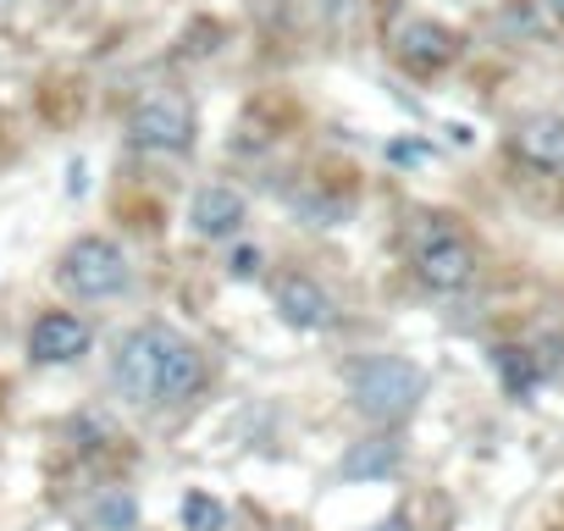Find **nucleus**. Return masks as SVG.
<instances>
[{
  "mask_svg": "<svg viewBox=\"0 0 564 531\" xmlns=\"http://www.w3.org/2000/svg\"><path fill=\"white\" fill-rule=\"evenodd\" d=\"M111 382H117V393H122L128 404H139V410L183 404V399H194L199 382H205V355H199L183 333L150 322V327H133V333L117 344Z\"/></svg>",
  "mask_w": 564,
  "mask_h": 531,
  "instance_id": "1",
  "label": "nucleus"
},
{
  "mask_svg": "<svg viewBox=\"0 0 564 531\" xmlns=\"http://www.w3.org/2000/svg\"><path fill=\"white\" fill-rule=\"evenodd\" d=\"M349 393L366 421H404L426 399V371L404 355H371L349 371Z\"/></svg>",
  "mask_w": 564,
  "mask_h": 531,
  "instance_id": "2",
  "label": "nucleus"
},
{
  "mask_svg": "<svg viewBox=\"0 0 564 531\" xmlns=\"http://www.w3.org/2000/svg\"><path fill=\"white\" fill-rule=\"evenodd\" d=\"M415 278L432 294H465L476 283V243L448 216H426L415 232Z\"/></svg>",
  "mask_w": 564,
  "mask_h": 531,
  "instance_id": "3",
  "label": "nucleus"
},
{
  "mask_svg": "<svg viewBox=\"0 0 564 531\" xmlns=\"http://www.w3.org/2000/svg\"><path fill=\"white\" fill-rule=\"evenodd\" d=\"M62 289L67 294H78V300H111V294H122L128 289V254L111 243V238H78V243H67V254H62Z\"/></svg>",
  "mask_w": 564,
  "mask_h": 531,
  "instance_id": "4",
  "label": "nucleus"
},
{
  "mask_svg": "<svg viewBox=\"0 0 564 531\" xmlns=\"http://www.w3.org/2000/svg\"><path fill=\"white\" fill-rule=\"evenodd\" d=\"M128 144L150 155H183L194 144V106L183 95H150L128 117Z\"/></svg>",
  "mask_w": 564,
  "mask_h": 531,
  "instance_id": "5",
  "label": "nucleus"
},
{
  "mask_svg": "<svg viewBox=\"0 0 564 531\" xmlns=\"http://www.w3.org/2000/svg\"><path fill=\"white\" fill-rule=\"evenodd\" d=\"M276 316L289 322V327H300V333H327L333 322H338V305H333V294L316 283V278H282L276 283Z\"/></svg>",
  "mask_w": 564,
  "mask_h": 531,
  "instance_id": "6",
  "label": "nucleus"
},
{
  "mask_svg": "<svg viewBox=\"0 0 564 531\" xmlns=\"http://www.w3.org/2000/svg\"><path fill=\"white\" fill-rule=\"evenodd\" d=\"M29 355H34L40 366H67V360L89 355V322H84V316H67V311L40 316L34 333H29Z\"/></svg>",
  "mask_w": 564,
  "mask_h": 531,
  "instance_id": "7",
  "label": "nucleus"
},
{
  "mask_svg": "<svg viewBox=\"0 0 564 531\" xmlns=\"http://www.w3.org/2000/svg\"><path fill=\"white\" fill-rule=\"evenodd\" d=\"M243 221H249V205H243V194L227 188V183L199 188L194 205H188V227H194L199 238H232Z\"/></svg>",
  "mask_w": 564,
  "mask_h": 531,
  "instance_id": "8",
  "label": "nucleus"
},
{
  "mask_svg": "<svg viewBox=\"0 0 564 531\" xmlns=\"http://www.w3.org/2000/svg\"><path fill=\"white\" fill-rule=\"evenodd\" d=\"M514 155L547 177H564V117H525L514 128Z\"/></svg>",
  "mask_w": 564,
  "mask_h": 531,
  "instance_id": "9",
  "label": "nucleus"
},
{
  "mask_svg": "<svg viewBox=\"0 0 564 531\" xmlns=\"http://www.w3.org/2000/svg\"><path fill=\"white\" fill-rule=\"evenodd\" d=\"M454 56H459V40H454L443 23H410V29L399 34V62L415 67V73H437V67H448Z\"/></svg>",
  "mask_w": 564,
  "mask_h": 531,
  "instance_id": "10",
  "label": "nucleus"
},
{
  "mask_svg": "<svg viewBox=\"0 0 564 531\" xmlns=\"http://www.w3.org/2000/svg\"><path fill=\"white\" fill-rule=\"evenodd\" d=\"M399 443L393 437H366V443H355L349 454H344V481H377V476H388V470H399Z\"/></svg>",
  "mask_w": 564,
  "mask_h": 531,
  "instance_id": "11",
  "label": "nucleus"
},
{
  "mask_svg": "<svg viewBox=\"0 0 564 531\" xmlns=\"http://www.w3.org/2000/svg\"><path fill=\"white\" fill-rule=\"evenodd\" d=\"M492 360H498V371H503V388L514 393V399H531L536 393V382H542V371H536V360L525 355V349H492Z\"/></svg>",
  "mask_w": 564,
  "mask_h": 531,
  "instance_id": "12",
  "label": "nucleus"
},
{
  "mask_svg": "<svg viewBox=\"0 0 564 531\" xmlns=\"http://www.w3.org/2000/svg\"><path fill=\"white\" fill-rule=\"evenodd\" d=\"M183 525L188 531H227V503L210 492H188L183 498Z\"/></svg>",
  "mask_w": 564,
  "mask_h": 531,
  "instance_id": "13",
  "label": "nucleus"
},
{
  "mask_svg": "<svg viewBox=\"0 0 564 531\" xmlns=\"http://www.w3.org/2000/svg\"><path fill=\"white\" fill-rule=\"evenodd\" d=\"M95 514H100L106 531H128V525H133V498H106Z\"/></svg>",
  "mask_w": 564,
  "mask_h": 531,
  "instance_id": "14",
  "label": "nucleus"
},
{
  "mask_svg": "<svg viewBox=\"0 0 564 531\" xmlns=\"http://www.w3.org/2000/svg\"><path fill=\"white\" fill-rule=\"evenodd\" d=\"M260 272V249H238L232 254V278H254Z\"/></svg>",
  "mask_w": 564,
  "mask_h": 531,
  "instance_id": "15",
  "label": "nucleus"
},
{
  "mask_svg": "<svg viewBox=\"0 0 564 531\" xmlns=\"http://www.w3.org/2000/svg\"><path fill=\"white\" fill-rule=\"evenodd\" d=\"M371 531H410V520H404V514H393V520H382V525H371Z\"/></svg>",
  "mask_w": 564,
  "mask_h": 531,
  "instance_id": "16",
  "label": "nucleus"
},
{
  "mask_svg": "<svg viewBox=\"0 0 564 531\" xmlns=\"http://www.w3.org/2000/svg\"><path fill=\"white\" fill-rule=\"evenodd\" d=\"M547 12H553V18L564 23V0H547Z\"/></svg>",
  "mask_w": 564,
  "mask_h": 531,
  "instance_id": "17",
  "label": "nucleus"
}]
</instances>
